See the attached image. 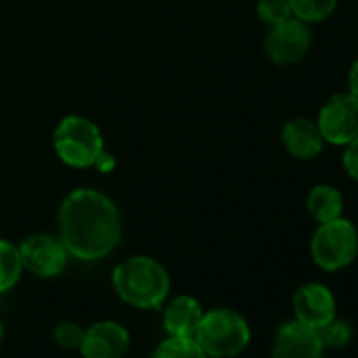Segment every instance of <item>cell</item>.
<instances>
[{
	"label": "cell",
	"instance_id": "23",
	"mask_svg": "<svg viewBox=\"0 0 358 358\" xmlns=\"http://www.w3.org/2000/svg\"><path fill=\"white\" fill-rule=\"evenodd\" d=\"M348 91L358 97V57L352 62L350 70H348Z\"/></svg>",
	"mask_w": 358,
	"mask_h": 358
},
{
	"label": "cell",
	"instance_id": "14",
	"mask_svg": "<svg viewBox=\"0 0 358 358\" xmlns=\"http://www.w3.org/2000/svg\"><path fill=\"white\" fill-rule=\"evenodd\" d=\"M306 209H308V215L316 224L337 220L343 215V209H345L343 192L333 184H316L310 188L306 196Z\"/></svg>",
	"mask_w": 358,
	"mask_h": 358
},
{
	"label": "cell",
	"instance_id": "20",
	"mask_svg": "<svg viewBox=\"0 0 358 358\" xmlns=\"http://www.w3.org/2000/svg\"><path fill=\"white\" fill-rule=\"evenodd\" d=\"M318 333H320V339H322L324 348H327V345H331V348H341L343 343L350 341V335H352V333H350V327H348L343 320H337V316H335L333 320H329L324 327H320Z\"/></svg>",
	"mask_w": 358,
	"mask_h": 358
},
{
	"label": "cell",
	"instance_id": "8",
	"mask_svg": "<svg viewBox=\"0 0 358 358\" xmlns=\"http://www.w3.org/2000/svg\"><path fill=\"white\" fill-rule=\"evenodd\" d=\"M20 253H22L24 270L32 272L38 278L59 276L66 270L68 259H70V253L66 245L62 243V238L53 234H45V232L28 236L20 245Z\"/></svg>",
	"mask_w": 358,
	"mask_h": 358
},
{
	"label": "cell",
	"instance_id": "21",
	"mask_svg": "<svg viewBox=\"0 0 358 358\" xmlns=\"http://www.w3.org/2000/svg\"><path fill=\"white\" fill-rule=\"evenodd\" d=\"M341 166L345 171V175L352 179V182L358 184V135L343 145V154H341Z\"/></svg>",
	"mask_w": 358,
	"mask_h": 358
},
{
	"label": "cell",
	"instance_id": "22",
	"mask_svg": "<svg viewBox=\"0 0 358 358\" xmlns=\"http://www.w3.org/2000/svg\"><path fill=\"white\" fill-rule=\"evenodd\" d=\"M93 166H97V171L99 173H112L114 171V166H116V158L110 154V152H101L99 156H97V160H95V164Z\"/></svg>",
	"mask_w": 358,
	"mask_h": 358
},
{
	"label": "cell",
	"instance_id": "13",
	"mask_svg": "<svg viewBox=\"0 0 358 358\" xmlns=\"http://www.w3.org/2000/svg\"><path fill=\"white\" fill-rule=\"evenodd\" d=\"M205 310L201 301L192 295H177L164 303L162 310V329L166 335L194 337L196 327L203 318Z\"/></svg>",
	"mask_w": 358,
	"mask_h": 358
},
{
	"label": "cell",
	"instance_id": "10",
	"mask_svg": "<svg viewBox=\"0 0 358 358\" xmlns=\"http://www.w3.org/2000/svg\"><path fill=\"white\" fill-rule=\"evenodd\" d=\"M335 312H337L335 295L322 282H306L293 295L295 320H299L312 329L324 327L329 320L335 318Z\"/></svg>",
	"mask_w": 358,
	"mask_h": 358
},
{
	"label": "cell",
	"instance_id": "17",
	"mask_svg": "<svg viewBox=\"0 0 358 358\" xmlns=\"http://www.w3.org/2000/svg\"><path fill=\"white\" fill-rule=\"evenodd\" d=\"M289 3L295 20L308 26H316L327 22L335 13L339 0H289Z\"/></svg>",
	"mask_w": 358,
	"mask_h": 358
},
{
	"label": "cell",
	"instance_id": "4",
	"mask_svg": "<svg viewBox=\"0 0 358 358\" xmlns=\"http://www.w3.org/2000/svg\"><path fill=\"white\" fill-rule=\"evenodd\" d=\"M53 148L59 160L72 169H89L106 150L101 129L87 116H64L53 131Z\"/></svg>",
	"mask_w": 358,
	"mask_h": 358
},
{
	"label": "cell",
	"instance_id": "16",
	"mask_svg": "<svg viewBox=\"0 0 358 358\" xmlns=\"http://www.w3.org/2000/svg\"><path fill=\"white\" fill-rule=\"evenodd\" d=\"M150 358H209L194 337L166 335Z\"/></svg>",
	"mask_w": 358,
	"mask_h": 358
},
{
	"label": "cell",
	"instance_id": "9",
	"mask_svg": "<svg viewBox=\"0 0 358 358\" xmlns=\"http://www.w3.org/2000/svg\"><path fill=\"white\" fill-rule=\"evenodd\" d=\"M131 348V335L116 320H99L85 329L80 341L83 358H122Z\"/></svg>",
	"mask_w": 358,
	"mask_h": 358
},
{
	"label": "cell",
	"instance_id": "24",
	"mask_svg": "<svg viewBox=\"0 0 358 358\" xmlns=\"http://www.w3.org/2000/svg\"><path fill=\"white\" fill-rule=\"evenodd\" d=\"M3 339H5V324L0 320V345H3Z\"/></svg>",
	"mask_w": 358,
	"mask_h": 358
},
{
	"label": "cell",
	"instance_id": "2",
	"mask_svg": "<svg viewBox=\"0 0 358 358\" xmlns=\"http://www.w3.org/2000/svg\"><path fill=\"white\" fill-rule=\"evenodd\" d=\"M112 287L127 306L137 310H154L166 301L171 276L154 257L131 255L112 270Z\"/></svg>",
	"mask_w": 358,
	"mask_h": 358
},
{
	"label": "cell",
	"instance_id": "15",
	"mask_svg": "<svg viewBox=\"0 0 358 358\" xmlns=\"http://www.w3.org/2000/svg\"><path fill=\"white\" fill-rule=\"evenodd\" d=\"M24 274L20 247L7 238H0V293L11 291Z\"/></svg>",
	"mask_w": 358,
	"mask_h": 358
},
{
	"label": "cell",
	"instance_id": "3",
	"mask_svg": "<svg viewBox=\"0 0 358 358\" xmlns=\"http://www.w3.org/2000/svg\"><path fill=\"white\" fill-rule=\"evenodd\" d=\"M194 339L209 358H234L249 345L251 327L236 310L213 308L203 314Z\"/></svg>",
	"mask_w": 358,
	"mask_h": 358
},
{
	"label": "cell",
	"instance_id": "5",
	"mask_svg": "<svg viewBox=\"0 0 358 358\" xmlns=\"http://www.w3.org/2000/svg\"><path fill=\"white\" fill-rule=\"evenodd\" d=\"M358 255V228L348 217L318 224L310 238V257L324 272H339Z\"/></svg>",
	"mask_w": 358,
	"mask_h": 358
},
{
	"label": "cell",
	"instance_id": "18",
	"mask_svg": "<svg viewBox=\"0 0 358 358\" xmlns=\"http://www.w3.org/2000/svg\"><path fill=\"white\" fill-rule=\"evenodd\" d=\"M255 11H257L259 22L266 24L268 28L278 26V24L293 17L289 0H257V9Z\"/></svg>",
	"mask_w": 358,
	"mask_h": 358
},
{
	"label": "cell",
	"instance_id": "7",
	"mask_svg": "<svg viewBox=\"0 0 358 358\" xmlns=\"http://www.w3.org/2000/svg\"><path fill=\"white\" fill-rule=\"evenodd\" d=\"M312 49V30L308 24L291 17L272 26L264 41L266 57L276 66H293L301 62Z\"/></svg>",
	"mask_w": 358,
	"mask_h": 358
},
{
	"label": "cell",
	"instance_id": "12",
	"mask_svg": "<svg viewBox=\"0 0 358 358\" xmlns=\"http://www.w3.org/2000/svg\"><path fill=\"white\" fill-rule=\"evenodd\" d=\"M280 141L287 154L295 160H314L327 145L316 120L308 116H295L287 120L280 129Z\"/></svg>",
	"mask_w": 358,
	"mask_h": 358
},
{
	"label": "cell",
	"instance_id": "11",
	"mask_svg": "<svg viewBox=\"0 0 358 358\" xmlns=\"http://www.w3.org/2000/svg\"><path fill=\"white\" fill-rule=\"evenodd\" d=\"M324 343L318 329L299 320L285 322L274 337L272 358H322Z\"/></svg>",
	"mask_w": 358,
	"mask_h": 358
},
{
	"label": "cell",
	"instance_id": "1",
	"mask_svg": "<svg viewBox=\"0 0 358 358\" xmlns=\"http://www.w3.org/2000/svg\"><path fill=\"white\" fill-rule=\"evenodd\" d=\"M59 238L70 257L97 262L108 257L122 238V217L118 207L99 190L78 188L70 192L57 215Z\"/></svg>",
	"mask_w": 358,
	"mask_h": 358
},
{
	"label": "cell",
	"instance_id": "6",
	"mask_svg": "<svg viewBox=\"0 0 358 358\" xmlns=\"http://www.w3.org/2000/svg\"><path fill=\"white\" fill-rule=\"evenodd\" d=\"M316 124L327 143L343 148L358 135V97L350 91L331 95L320 106Z\"/></svg>",
	"mask_w": 358,
	"mask_h": 358
},
{
	"label": "cell",
	"instance_id": "19",
	"mask_svg": "<svg viewBox=\"0 0 358 358\" xmlns=\"http://www.w3.org/2000/svg\"><path fill=\"white\" fill-rule=\"evenodd\" d=\"M83 335H85V329L74 320H62L53 329V341L62 350H78L80 341H83Z\"/></svg>",
	"mask_w": 358,
	"mask_h": 358
}]
</instances>
